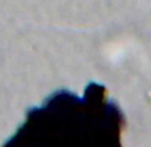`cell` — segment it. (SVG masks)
Here are the masks:
<instances>
[{
	"label": "cell",
	"instance_id": "obj_1",
	"mask_svg": "<svg viewBox=\"0 0 151 147\" xmlns=\"http://www.w3.org/2000/svg\"><path fill=\"white\" fill-rule=\"evenodd\" d=\"M124 128V114L106 86L91 82L82 96L59 90L28 110L4 146L120 147Z\"/></svg>",
	"mask_w": 151,
	"mask_h": 147
}]
</instances>
